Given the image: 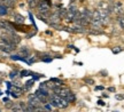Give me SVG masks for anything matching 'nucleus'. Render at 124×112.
I'll return each instance as SVG.
<instances>
[{"instance_id":"obj_1","label":"nucleus","mask_w":124,"mask_h":112,"mask_svg":"<svg viewBox=\"0 0 124 112\" xmlns=\"http://www.w3.org/2000/svg\"><path fill=\"white\" fill-rule=\"evenodd\" d=\"M77 13H78L77 6H76L75 4H70L69 8H68V12H67V16H66V18H64V20H66L67 22H69V23H71V22L74 23Z\"/></svg>"},{"instance_id":"obj_2","label":"nucleus","mask_w":124,"mask_h":112,"mask_svg":"<svg viewBox=\"0 0 124 112\" xmlns=\"http://www.w3.org/2000/svg\"><path fill=\"white\" fill-rule=\"evenodd\" d=\"M111 13H114L116 16L124 15L123 5H122V2H120V1H114V2H111Z\"/></svg>"},{"instance_id":"obj_3","label":"nucleus","mask_w":124,"mask_h":112,"mask_svg":"<svg viewBox=\"0 0 124 112\" xmlns=\"http://www.w3.org/2000/svg\"><path fill=\"white\" fill-rule=\"evenodd\" d=\"M15 49H16V45L8 44V42H6V41L0 40V50H1V52H4L6 54H9V53L14 52Z\"/></svg>"},{"instance_id":"obj_4","label":"nucleus","mask_w":124,"mask_h":112,"mask_svg":"<svg viewBox=\"0 0 124 112\" xmlns=\"http://www.w3.org/2000/svg\"><path fill=\"white\" fill-rule=\"evenodd\" d=\"M28 103L33 105L35 108H39L41 102H40V99H38V96L36 94H29L28 95Z\"/></svg>"},{"instance_id":"obj_5","label":"nucleus","mask_w":124,"mask_h":112,"mask_svg":"<svg viewBox=\"0 0 124 112\" xmlns=\"http://www.w3.org/2000/svg\"><path fill=\"white\" fill-rule=\"evenodd\" d=\"M98 9L103 10L108 14H111V4H109L108 1H100L98 5Z\"/></svg>"},{"instance_id":"obj_6","label":"nucleus","mask_w":124,"mask_h":112,"mask_svg":"<svg viewBox=\"0 0 124 112\" xmlns=\"http://www.w3.org/2000/svg\"><path fill=\"white\" fill-rule=\"evenodd\" d=\"M71 30H72V32H75V33H87L89 32L87 27L83 26V25H79V24H76V23H74V25L71 26Z\"/></svg>"},{"instance_id":"obj_7","label":"nucleus","mask_w":124,"mask_h":112,"mask_svg":"<svg viewBox=\"0 0 124 112\" xmlns=\"http://www.w3.org/2000/svg\"><path fill=\"white\" fill-rule=\"evenodd\" d=\"M48 20H49V24H60L62 18L60 17L58 10H56V12H54L53 14H51V16H49Z\"/></svg>"},{"instance_id":"obj_8","label":"nucleus","mask_w":124,"mask_h":112,"mask_svg":"<svg viewBox=\"0 0 124 112\" xmlns=\"http://www.w3.org/2000/svg\"><path fill=\"white\" fill-rule=\"evenodd\" d=\"M18 55H20L21 57H24V58L30 57V49L28 48L27 46H23V47H21V48L18 49Z\"/></svg>"},{"instance_id":"obj_9","label":"nucleus","mask_w":124,"mask_h":112,"mask_svg":"<svg viewBox=\"0 0 124 112\" xmlns=\"http://www.w3.org/2000/svg\"><path fill=\"white\" fill-rule=\"evenodd\" d=\"M23 92H24V89H23V88L17 87V86H14V87H13V92H12V96H13L14 99H18V97L23 94Z\"/></svg>"},{"instance_id":"obj_10","label":"nucleus","mask_w":124,"mask_h":112,"mask_svg":"<svg viewBox=\"0 0 124 112\" xmlns=\"http://www.w3.org/2000/svg\"><path fill=\"white\" fill-rule=\"evenodd\" d=\"M13 20L15 24H24V22H25V18L21 14L17 13H13Z\"/></svg>"},{"instance_id":"obj_11","label":"nucleus","mask_w":124,"mask_h":112,"mask_svg":"<svg viewBox=\"0 0 124 112\" xmlns=\"http://www.w3.org/2000/svg\"><path fill=\"white\" fill-rule=\"evenodd\" d=\"M9 12H8V7L4 4H0V16H5L7 15Z\"/></svg>"},{"instance_id":"obj_12","label":"nucleus","mask_w":124,"mask_h":112,"mask_svg":"<svg viewBox=\"0 0 124 112\" xmlns=\"http://www.w3.org/2000/svg\"><path fill=\"white\" fill-rule=\"evenodd\" d=\"M17 0H4V5H6L8 8H14Z\"/></svg>"},{"instance_id":"obj_13","label":"nucleus","mask_w":124,"mask_h":112,"mask_svg":"<svg viewBox=\"0 0 124 112\" xmlns=\"http://www.w3.org/2000/svg\"><path fill=\"white\" fill-rule=\"evenodd\" d=\"M116 21H117V23L120 24L121 29H123V31H124V15H121V16H116Z\"/></svg>"},{"instance_id":"obj_14","label":"nucleus","mask_w":124,"mask_h":112,"mask_svg":"<svg viewBox=\"0 0 124 112\" xmlns=\"http://www.w3.org/2000/svg\"><path fill=\"white\" fill-rule=\"evenodd\" d=\"M66 99L68 101V102H69V103H74V102H76V95L74 94L72 92H71L70 94L67 96V99Z\"/></svg>"},{"instance_id":"obj_15","label":"nucleus","mask_w":124,"mask_h":112,"mask_svg":"<svg viewBox=\"0 0 124 112\" xmlns=\"http://www.w3.org/2000/svg\"><path fill=\"white\" fill-rule=\"evenodd\" d=\"M33 82H35V80H29V81H27L25 82V85H24V87H23V89L24 90H30L31 89V87L33 86Z\"/></svg>"},{"instance_id":"obj_16","label":"nucleus","mask_w":124,"mask_h":112,"mask_svg":"<svg viewBox=\"0 0 124 112\" xmlns=\"http://www.w3.org/2000/svg\"><path fill=\"white\" fill-rule=\"evenodd\" d=\"M67 12H68V9H66V8L58 9V13H59V15H60V17H61V18H66Z\"/></svg>"},{"instance_id":"obj_17","label":"nucleus","mask_w":124,"mask_h":112,"mask_svg":"<svg viewBox=\"0 0 124 112\" xmlns=\"http://www.w3.org/2000/svg\"><path fill=\"white\" fill-rule=\"evenodd\" d=\"M121 52H123V48H122V47H121V46H116V47H113V48H111V53H113V54H120Z\"/></svg>"},{"instance_id":"obj_18","label":"nucleus","mask_w":124,"mask_h":112,"mask_svg":"<svg viewBox=\"0 0 124 112\" xmlns=\"http://www.w3.org/2000/svg\"><path fill=\"white\" fill-rule=\"evenodd\" d=\"M51 81H52V82H54L55 85H58V86H62V85H63L62 80H61V79H59V78H51Z\"/></svg>"},{"instance_id":"obj_19","label":"nucleus","mask_w":124,"mask_h":112,"mask_svg":"<svg viewBox=\"0 0 124 112\" xmlns=\"http://www.w3.org/2000/svg\"><path fill=\"white\" fill-rule=\"evenodd\" d=\"M30 74H32V72H30L29 70H23V71H21V73H20L21 77H28V76H30Z\"/></svg>"},{"instance_id":"obj_20","label":"nucleus","mask_w":124,"mask_h":112,"mask_svg":"<svg viewBox=\"0 0 124 112\" xmlns=\"http://www.w3.org/2000/svg\"><path fill=\"white\" fill-rule=\"evenodd\" d=\"M83 80H84V82L87 84V85H94V80H93L92 78H84Z\"/></svg>"},{"instance_id":"obj_21","label":"nucleus","mask_w":124,"mask_h":112,"mask_svg":"<svg viewBox=\"0 0 124 112\" xmlns=\"http://www.w3.org/2000/svg\"><path fill=\"white\" fill-rule=\"evenodd\" d=\"M17 76H18V72L17 71H12L10 73H9V78H10V79H15Z\"/></svg>"},{"instance_id":"obj_22","label":"nucleus","mask_w":124,"mask_h":112,"mask_svg":"<svg viewBox=\"0 0 124 112\" xmlns=\"http://www.w3.org/2000/svg\"><path fill=\"white\" fill-rule=\"evenodd\" d=\"M14 104L15 103H13V102L9 101V102H7V103H5V106H6V109H10V110H12V108L14 106Z\"/></svg>"},{"instance_id":"obj_23","label":"nucleus","mask_w":124,"mask_h":112,"mask_svg":"<svg viewBox=\"0 0 124 112\" xmlns=\"http://www.w3.org/2000/svg\"><path fill=\"white\" fill-rule=\"evenodd\" d=\"M41 61H43V62H46V63H49V62H52V61H53V56H49V57H44V58H41Z\"/></svg>"},{"instance_id":"obj_24","label":"nucleus","mask_w":124,"mask_h":112,"mask_svg":"<svg viewBox=\"0 0 124 112\" xmlns=\"http://www.w3.org/2000/svg\"><path fill=\"white\" fill-rule=\"evenodd\" d=\"M115 99H117V101H123L124 99V94H116Z\"/></svg>"},{"instance_id":"obj_25","label":"nucleus","mask_w":124,"mask_h":112,"mask_svg":"<svg viewBox=\"0 0 124 112\" xmlns=\"http://www.w3.org/2000/svg\"><path fill=\"white\" fill-rule=\"evenodd\" d=\"M108 92H110V93H115L116 92L115 87H109V88H108Z\"/></svg>"},{"instance_id":"obj_26","label":"nucleus","mask_w":124,"mask_h":112,"mask_svg":"<svg viewBox=\"0 0 124 112\" xmlns=\"http://www.w3.org/2000/svg\"><path fill=\"white\" fill-rule=\"evenodd\" d=\"M103 89H105L103 86H97V87H95V90H103Z\"/></svg>"},{"instance_id":"obj_27","label":"nucleus","mask_w":124,"mask_h":112,"mask_svg":"<svg viewBox=\"0 0 124 112\" xmlns=\"http://www.w3.org/2000/svg\"><path fill=\"white\" fill-rule=\"evenodd\" d=\"M98 104H99V105H105L106 103H105L102 99H99V101H98Z\"/></svg>"},{"instance_id":"obj_28","label":"nucleus","mask_w":124,"mask_h":112,"mask_svg":"<svg viewBox=\"0 0 124 112\" xmlns=\"http://www.w3.org/2000/svg\"><path fill=\"white\" fill-rule=\"evenodd\" d=\"M32 36H35V33H30V34H28V36H27V39H30Z\"/></svg>"},{"instance_id":"obj_29","label":"nucleus","mask_w":124,"mask_h":112,"mask_svg":"<svg viewBox=\"0 0 124 112\" xmlns=\"http://www.w3.org/2000/svg\"><path fill=\"white\" fill-rule=\"evenodd\" d=\"M101 76L106 77V76H107V71H101Z\"/></svg>"},{"instance_id":"obj_30","label":"nucleus","mask_w":124,"mask_h":112,"mask_svg":"<svg viewBox=\"0 0 124 112\" xmlns=\"http://www.w3.org/2000/svg\"><path fill=\"white\" fill-rule=\"evenodd\" d=\"M6 84H7V87H8V88H10V87H12V85H10V82H6Z\"/></svg>"},{"instance_id":"obj_31","label":"nucleus","mask_w":124,"mask_h":112,"mask_svg":"<svg viewBox=\"0 0 124 112\" xmlns=\"http://www.w3.org/2000/svg\"><path fill=\"white\" fill-rule=\"evenodd\" d=\"M0 96H1V92H0Z\"/></svg>"},{"instance_id":"obj_32","label":"nucleus","mask_w":124,"mask_h":112,"mask_svg":"<svg viewBox=\"0 0 124 112\" xmlns=\"http://www.w3.org/2000/svg\"><path fill=\"white\" fill-rule=\"evenodd\" d=\"M79 1H84V0H79Z\"/></svg>"},{"instance_id":"obj_33","label":"nucleus","mask_w":124,"mask_h":112,"mask_svg":"<svg viewBox=\"0 0 124 112\" xmlns=\"http://www.w3.org/2000/svg\"><path fill=\"white\" fill-rule=\"evenodd\" d=\"M0 112H1V109H0Z\"/></svg>"},{"instance_id":"obj_34","label":"nucleus","mask_w":124,"mask_h":112,"mask_svg":"<svg viewBox=\"0 0 124 112\" xmlns=\"http://www.w3.org/2000/svg\"><path fill=\"white\" fill-rule=\"evenodd\" d=\"M114 112H115V111H114Z\"/></svg>"}]
</instances>
